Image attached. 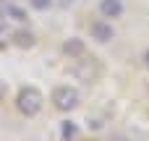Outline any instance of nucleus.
Here are the masks:
<instances>
[{
	"label": "nucleus",
	"instance_id": "nucleus-1",
	"mask_svg": "<svg viewBox=\"0 0 149 141\" xmlns=\"http://www.w3.org/2000/svg\"><path fill=\"white\" fill-rule=\"evenodd\" d=\"M16 107H18L26 118H34V115L42 110V94H39L34 86H26V89L18 92V97H16Z\"/></svg>",
	"mask_w": 149,
	"mask_h": 141
},
{
	"label": "nucleus",
	"instance_id": "nucleus-2",
	"mask_svg": "<svg viewBox=\"0 0 149 141\" xmlns=\"http://www.w3.org/2000/svg\"><path fill=\"white\" fill-rule=\"evenodd\" d=\"M52 105H55L60 113H68V110H73V107L79 105V92H76L73 86H58V89L52 92Z\"/></svg>",
	"mask_w": 149,
	"mask_h": 141
},
{
	"label": "nucleus",
	"instance_id": "nucleus-3",
	"mask_svg": "<svg viewBox=\"0 0 149 141\" xmlns=\"http://www.w3.org/2000/svg\"><path fill=\"white\" fill-rule=\"evenodd\" d=\"M89 31H92V39H97V42H110V39L115 37V29H113V26H110V21H105V18L92 21Z\"/></svg>",
	"mask_w": 149,
	"mask_h": 141
},
{
	"label": "nucleus",
	"instance_id": "nucleus-4",
	"mask_svg": "<svg viewBox=\"0 0 149 141\" xmlns=\"http://www.w3.org/2000/svg\"><path fill=\"white\" fill-rule=\"evenodd\" d=\"M100 13H102V18H118L123 13V3L120 0H100Z\"/></svg>",
	"mask_w": 149,
	"mask_h": 141
},
{
	"label": "nucleus",
	"instance_id": "nucleus-5",
	"mask_svg": "<svg viewBox=\"0 0 149 141\" xmlns=\"http://www.w3.org/2000/svg\"><path fill=\"white\" fill-rule=\"evenodd\" d=\"M84 50H86V47H84V39H79V37H71V39L63 44V52L71 55V58H81Z\"/></svg>",
	"mask_w": 149,
	"mask_h": 141
},
{
	"label": "nucleus",
	"instance_id": "nucleus-6",
	"mask_svg": "<svg viewBox=\"0 0 149 141\" xmlns=\"http://www.w3.org/2000/svg\"><path fill=\"white\" fill-rule=\"evenodd\" d=\"M13 37H16V44L18 47H31L34 44V34L31 31H16Z\"/></svg>",
	"mask_w": 149,
	"mask_h": 141
},
{
	"label": "nucleus",
	"instance_id": "nucleus-7",
	"mask_svg": "<svg viewBox=\"0 0 149 141\" xmlns=\"http://www.w3.org/2000/svg\"><path fill=\"white\" fill-rule=\"evenodd\" d=\"M60 136H63L65 141H68V139H73V136H76V123L65 120V123H63V128H60Z\"/></svg>",
	"mask_w": 149,
	"mask_h": 141
},
{
	"label": "nucleus",
	"instance_id": "nucleus-8",
	"mask_svg": "<svg viewBox=\"0 0 149 141\" xmlns=\"http://www.w3.org/2000/svg\"><path fill=\"white\" fill-rule=\"evenodd\" d=\"M5 13H10L16 21H24V18H26V16H24V10H21V8H16V5H5Z\"/></svg>",
	"mask_w": 149,
	"mask_h": 141
},
{
	"label": "nucleus",
	"instance_id": "nucleus-9",
	"mask_svg": "<svg viewBox=\"0 0 149 141\" xmlns=\"http://www.w3.org/2000/svg\"><path fill=\"white\" fill-rule=\"evenodd\" d=\"M29 5H31L34 10H47V8L52 5V0H29Z\"/></svg>",
	"mask_w": 149,
	"mask_h": 141
},
{
	"label": "nucleus",
	"instance_id": "nucleus-10",
	"mask_svg": "<svg viewBox=\"0 0 149 141\" xmlns=\"http://www.w3.org/2000/svg\"><path fill=\"white\" fill-rule=\"evenodd\" d=\"M5 34H8V26H5V21H3V18H0V39H3V37H5Z\"/></svg>",
	"mask_w": 149,
	"mask_h": 141
},
{
	"label": "nucleus",
	"instance_id": "nucleus-11",
	"mask_svg": "<svg viewBox=\"0 0 149 141\" xmlns=\"http://www.w3.org/2000/svg\"><path fill=\"white\" fill-rule=\"evenodd\" d=\"M3 97H5V86H3V81H0V102H3Z\"/></svg>",
	"mask_w": 149,
	"mask_h": 141
},
{
	"label": "nucleus",
	"instance_id": "nucleus-12",
	"mask_svg": "<svg viewBox=\"0 0 149 141\" xmlns=\"http://www.w3.org/2000/svg\"><path fill=\"white\" fill-rule=\"evenodd\" d=\"M144 63H147V68H149V50L144 52Z\"/></svg>",
	"mask_w": 149,
	"mask_h": 141
}]
</instances>
